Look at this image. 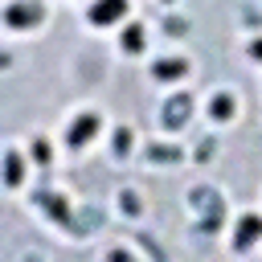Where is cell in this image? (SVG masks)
<instances>
[{
	"label": "cell",
	"instance_id": "obj_1",
	"mask_svg": "<svg viewBox=\"0 0 262 262\" xmlns=\"http://www.w3.org/2000/svg\"><path fill=\"white\" fill-rule=\"evenodd\" d=\"M188 111H192V94H172V98L164 102L160 119H164V127H168V131H176V127H184V123H188Z\"/></svg>",
	"mask_w": 262,
	"mask_h": 262
},
{
	"label": "cell",
	"instance_id": "obj_2",
	"mask_svg": "<svg viewBox=\"0 0 262 262\" xmlns=\"http://www.w3.org/2000/svg\"><path fill=\"white\" fill-rule=\"evenodd\" d=\"M4 20H8L12 29L37 25V20H41V4H33V0H16V4H8V8H4Z\"/></svg>",
	"mask_w": 262,
	"mask_h": 262
},
{
	"label": "cell",
	"instance_id": "obj_3",
	"mask_svg": "<svg viewBox=\"0 0 262 262\" xmlns=\"http://www.w3.org/2000/svg\"><path fill=\"white\" fill-rule=\"evenodd\" d=\"M188 205H192V213L221 217V196H217L213 188H192V192H188Z\"/></svg>",
	"mask_w": 262,
	"mask_h": 262
},
{
	"label": "cell",
	"instance_id": "obj_4",
	"mask_svg": "<svg viewBox=\"0 0 262 262\" xmlns=\"http://www.w3.org/2000/svg\"><path fill=\"white\" fill-rule=\"evenodd\" d=\"M33 201H37V205H45V209L53 213V221H57V225H66V229H74V213H70V205H66L61 196H53V192H37Z\"/></svg>",
	"mask_w": 262,
	"mask_h": 262
},
{
	"label": "cell",
	"instance_id": "obj_5",
	"mask_svg": "<svg viewBox=\"0 0 262 262\" xmlns=\"http://www.w3.org/2000/svg\"><path fill=\"white\" fill-rule=\"evenodd\" d=\"M123 8H127V0H98V4L90 8V20H94V25H111V20L123 16Z\"/></svg>",
	"mask_w": 262,
	"mask_h": 262
},
{
	"label": "cell",
	"instance_id": "obj_6",
	"mask_svg": "<svg viewBox=\"0 0 262 262\" xmlns=\"http://www.w3.org/2000/svg\"><path fill=\"white\" fill-rule=\"evenodd\" d=\"M94 131H98V115H82V119H74V127L66 131V139L70 143H86Z\"/></svg>",
	"mask_w": 262,
	"mask_h": 262
},
{
	"label": "cell",
	"instance_id": "obj_7",
	"mask_svg": "<svg viewBox=\"0 0 262 262\" xmlns=\"http://www.w3.org/2000/svg\"><path fill=\"white\" fill-rule=\"evenodd\" d=\"M258 233H262V221H258V217H242V221H237V237H233V246H237V250H246Z\"/></svg>",
	"mask_w": 262,
	"mask_h": 262
},
{
	"label": "cell",
	"instance_id": "obj_8",
	"mask_svg": "<svg viewBox=\"0 0 262 262\" xmlns=\"http://www.w3.org/2000/svg\"><path fill=\"white\" fill-rule=\"evenodd\" d=\"M147 160H151V164H176V160H180V147H172V143H151V147H147Z\"/></svg>",
	"mask_w": 262,
	"mask_h": 262
},
{
	"label": "cell",
	"instance_id": "obj_9",
	"mask_svg": "<svg viewBox=\"0 0 262 262\" xmlns=\"http://www.w3.org/2000/svg\"><path fill=\"white\" fill-rule=\"evenodd\" d=\"M94 225H102V209H94V205H90V209H82V213L74 217V233H90Z\"/></svg>",
	"mask_w": 262,
	"mask_h": 262
},
{
	"label": "cell",
	"instance_id": "obj_10",
	"mask_svg": "<svg viewBox=\"0 0 262 262\" xmlns=\"http://www.w3.org/2000/svg\"><path fill=\"white\" fill-rule=\"evenodd\" d=\"M184 70H188V66H184L180 57H168V61H156V70H151V74H156V78L164 82V78H180Z\"/></svg>",
	"mask_w": 262,
	"mask_h": 262
},
{
	"label": "cell",
	"instance_id": "obj_11",
	"mask_svg": "<svg viewBox=\"0 0 262 262\" xmlns=\"http://www.w3.org/2000/svg\"><path fill=\"white\" fill-rule=\"evenodd\" d=\"M20 176H25V164H20L16 151H8V156H4V180H8V184H20Z\"/></svg>",
	"mask_w": 262,
	"mask_h": 262
},
{
	"label": "cell",
	"instance_id": "obj_12",
	"mask_svg": "<svg viewBox=\"0 0 262 262\" xmlns=\"http://www.w3.org/2000/svg\"><path fill=\"white\" fill-rule=\"evenodd\" d=\"M123 49H127V53H139V49H143V29H139V25H131V29L123 33Z\"/></svg>",
	"mask_w": 262,
	"mask_h": 262
},
{
	"label": "cell",
	"instance_id": "obj_13",
	"mask_svg": "<svg viewBox=\"0 0 262 262\" xmlns=\"http://www.w3.org/2000/svg\"><path fill=\"white\" fill-rule=\"evenodd\" d=\"M209 111H213V119H229L233 115V94H217Z\"/></svg>",
	"mask_w": 262,
	"mask_h": 262
},
{
	"label": "cell",
	"instance_id": "obj_14",
	"mask_svg": "<svg viewBox=\"0 0 262 262\" xmlns=\"http://www.w3.org/2000/svg\"><path fill=\"white\" fill-rule=\"evenodd\" d=\"M131 151V127H119L115 131V156H127Z\"/></svg>",
	"mask_w": 262,
	"mask_h": 262
},
{
	"label": "cell",
	"instance_id": "obj_15",
	"mask_svg": "<svg viewBox=\"0 0 262 262\" xmlns=\"http://www.w3.org/2000/svg\"><path fill=\"white\" fill-rule=\"evenodd\" d=\"M119 205H123V213H131V217H135V213H139V196H135V192H131V188H127V192H123V201H119Z\"/></svg>",
	"mask_w": 262,
	"mask_h": 262
},
{
	"label": "cell",
	"instance_id": "obj_16",
	"mask_svg": "<svg viewBox=\"0 0 262 262\" xmlns=\"http://www.w3.org/2000/svg\"><path fill=\"white\" fill-rule=\"evenodd\" d=\"M217 225H221V217H201V233H217Z\"/></svg>",
	"mask_w": 262,
	"mask_h": 262
},
{
	"label": "cell",
	"instance_id": "obj_17",
	"mask_svg": "<svg viewBox=\"0 0 262 262\" xmlns=\"http://www.w3.org/2000/svg\"><path fill=\"white\" fill-rule=\"evenodd\" d=\"M164 29H168V33H172V37H180V33H184V29H188V25H184V20H176V16H172V20H168V25H164Z\"/></svg>",
	"mask_w": 262,
	"mask_h": 262
},
{
	"label": "cell",
	"instance_id": "obj_18",
	"mask_svg": "<svg viewBox=\"0 0 262 262\" xmlns=\"http://www.w3.org/2000/svg\"><path fill=\"white\" fill-rule=\"evenodd\" d=\"M209 151H213V143H209V139H201V143H196V160H205Z\"/></svg>",
	"mask_w": 262,
	"mask_h": 262
},
{
	"label": "cell",
	"instance_id": "obj_19",
	"mask_svg": "<svg viewBox=\"0 0 262 262\" xmlns=\"http://www.w3.org/2000/svg\"><path fill=\"white\" fill-rule=\"evenodd\" d=\"M33 156H37V160H49V147H45V143L37 139V143H33Z\"/></svg>",
	"mask_w": 262,
	"mask_h": 262
},
{
	"label": "cell",
	"instance_id": "obj_20",
	"mask_svg": "<svg viewBox=\"0 0 262 262\" xmlns=\"http://www.w3.org/2000/svg\"><path fill=\"white\" fill-rule=\"evenodd\" d=\"M250 53H254V57H258V61H262V37H258V41H254V45H250Z\"/></svg>",
	"mask_w": 262,
	"mask_h": 262
}]
</instances>
